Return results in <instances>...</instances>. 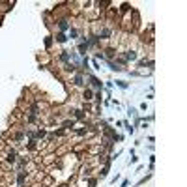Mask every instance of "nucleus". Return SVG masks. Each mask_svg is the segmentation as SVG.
<instances>
[{"label": "nucleus", "instance_id": "f257e3e1", "mask_svg": "<svg viewBox=\"0 0 187 187\" xmlns=\"http://www.w3.org/2000/svg\"><path fill=\"white\" fill-rule=\"evenodd\" d=\"M82 97L86 99V101H90V99H92V92H90V90H84V92H82Z\"/></svg>", "mask_w": 187, "mask_h": 187}, {"label": "nucleus", "instance_id": "f03ea898", "mask_svg": "<svg viewBox=\"0 0 187 187\" xmlns=\"http://www.w3.org/2000/svg\"><path fill=\"white\" fill-rule=\"evenodd\" d=\"M58 25H60V28H62V30H66V28H68V21H66V19H62V21L58 23Z\"/></svg>", "mask_w": 187, "mask_h": 187}, {"label": "nucleus", "instance_id": "7ed1b4c3", "mask_svg": "<svg viewBox=\"0 0 187 187\" xmlns=\"http://www.w3.org/2000/svg\"><path fill=\"white\" fill-rule=\"evenodd\" d=\"M75 84H77V86L82 84V77H80V75H77V77H75Z\"/></svg>", "mask_w": 187, "mask_h": 187}, {"label": "nucleus", "instance_id": "20e7f679", "mask_svg": "<svg viewBox=\"0 0 187 187\" xmlns=\"http://www.w3.org/2000/svg\"><path fill=\"white\" fill-rule=\"evenodd\" d=\"M56 39H58L60 43H64V41H66V36H64V34H58V36H56Z\"/></svg>", "mask_w": 187, "mask_h": 187}]
</instances>
